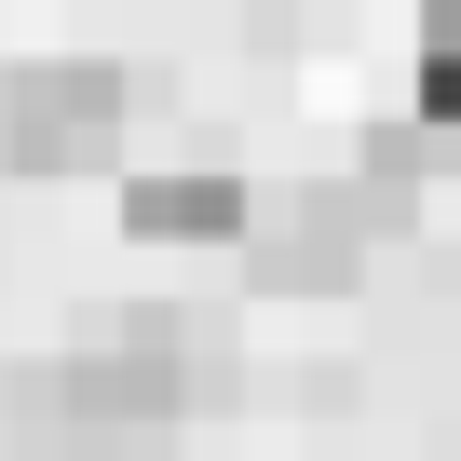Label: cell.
Instances as JSON below:
<instances>
[{"label": "cell", "instance_id": "obj_1", "mask_svg": "<svg viewBox=\"0 0 461 461\" xmlns=\"http://www.w3.org/2000/svg\"><path fill=\"white\" fill-rule=\"evenodd\" d=\"M230 393V366L203 353L190 312H82L68 353L0 380V434L14 461H163V434Z\"/></svg>", "mask_w": 461, "mask_h": 461}, {"label": "cell", "instance_id": "obj_3", "mask_svg": "<svg viewBox=\"0 0 461 461\" xmlns=\"http://www.w3.org/2000/svg\"><path fill=\"white\" fill-rule=\"evenodd\" d=\"M122 109H136V82L109 55H28L14 82H0V149H14L28 176H82V163L122 149Z\"/></svg>", "mask_w": 461, "mask_h": 461}, {"label": "cell", "instance_id": "obj_2", "mask_svg": "<svg viewBox=\"0 0 461 461\" xmlns=\"http://www.w3.org/2000/svg\"><path fill=\"white\" fill-rule=\"evenodd\" d=\"M393 217H407V190H380V176L285 190V203L245 217V272H258V299H326V285L366 272V230H393Z\"/></svg>", "mask_w": 461, "mask_h": 461}, {"label": "cell", "instance_id": "obj_4", "mask_svg": "<svg viewBox=\"0 0 461 461\" xmlns=\"http://www.w3.org/2000/svg\"><path fill=\"white\" fill-rule=\"evenodd\" d=\"M258 217V190L230 163H163V176H122V230H149V245H230V230Z\"/></svg>", "mask_w": 461, "mask_h": 461}]
</instances>
